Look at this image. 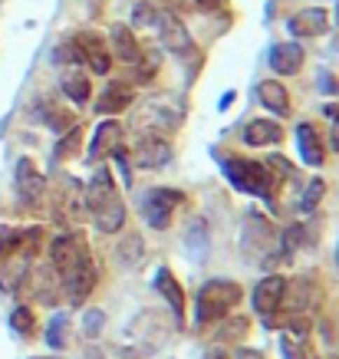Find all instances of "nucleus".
<instances>
[{
    "label": "nucleus",
    "mask_w": 339,
    "mask_h": 359,
    "mask_svg": "<svg viewBox=\"0 0 339 359\" xmlns=\"http://www.w3.org/2000/svg\"><path fill=\"white\" fill-rule=\"evenodd\" d=\"M79 145H83V132H79V126H73V129L63 132V139L56 142L53 158H56V162H69V158L79 152Z\"/></svg>",
    "instance_id": "nucleus-25"
},
{
    "label": "nucleus",
    "mask_w": 339,
    "mask_h": 359,
    "mask_svg": "<svg viewBox=\"0 0 339 359\" xmlns=\"http://www.w3.org/2000/svg\"><path fill=\"white\" fill-rule=\"evenodd\" d=\"M73 43H76L79 56H83V63L92 69V73H99V76H106L112 69V53H109V46H106V40L99 36V33L92 30H83L73 36Z\"/></svg>",
    "instance_id": "nucleus-6"
},
{
    "label": "nucleus",
    "mask_w": 339,
    "mask_h": 359,
    "mask_svg": "<svg viewBox=\"0 0 339 359\" xmlns=\"http://www.w3.org/2000/svg\"><path fill=\"white\" fill-rule=\"evenodd\" d=\"M241 283L237 280H224V277H214V280L201 283V290H198V310H195V320L198 327H214L221 323L224 316L230 313V306L241 304Z\"/></svg>",
    "instance_id": "nucleus-2"
},
{
    "label": "nucleus",
    "mask_w": 339,
    "mask_h": 359,
    "mask_svg": "<svg viewBox=\"0 0 339 359\" xmlns=\"http://www.w3.org/2000/svg\"><path fill=\"white\" fill-rule=\"evenodd\" d=\"M135 165L139 168H162V165L172 162V142L165 139V135H142L139 145H135V152H132Z\"/></svg>",
    "instance_id": "nucleus-11"
},
{
    "label": "nucleus",
    "mask_w": 339,
    "mask_h": 359,
    "mask_svg": "<svg viewBox=\"0 0 339 359\" xmlns=\"http://www.w3.org/2000/svg\"><path fill=\"white\" fill-rule=\"evenodd\" d=\"M303 60H307V53H303V46L300 43H277L274 50H270V69L274 73H280V76H293V73H300L303 69Z\"/></svg>",
    "instance_id": "nucleus-20"
},
{
    "label": "nucleus",
    "mask_w": 339,
    "mask_h": 359,
    "mask_svg": "<svg viewBox=\"0 0 339 359\" xmlns=\"http://www.w3.org/2000/svg\"><path fill=\"white\" fill-rule=\"evenodd\" d=\"M83 201H86V211L92 215V224L102 234H119L125 228L129 211H125V201H122L119 188H116V178H112V172L106 165H99L96 172H92Z\"/></svg>",
    "instance_id": "nucleus-1"
},
{
    "label": "nucleus",
    "mask_w": 339,
    "mask_h": 359,
    "mask_svg": "<svg viewBox=\"0 0 339 359\" xmlns=\"http://www.w3.org/2000/svg\"><path fill=\"white\" fill-rule=\"evenodd\" d=\"M221 172L230 185L244 191V195H257V198H274V175L263 162L254 158H241V155H230L221 162Z\"/></svg>",
    "instance_id": "nucleus-3"
},
{
    "label": "nucleus",
    "mask_w": 339,
    "mask_h": 359,
    "mask_svg": "<svg viewBox=\"0 0 339 359\" xmlns=\"http://www.w3.org/2000/svg\"><path fill=\"white\" fill-rule=\"evenodd\" d=\"M310 330H313V320H310L307 313H293L290 320H286V333H290L293 339H303Z\"/></svg>",
    "instance_id": "nucleus-33"
},
{
    "label": "nucleus",
    "mask_w": 339,
    "mask_h": 359,
    "mask_svg": "<svg viewBox=\"0 0 339 359\" xmlns=\"http://www.w3.org/2000/svg\"><path fill=\"white\" fill-rule=\"evenodd\" d=\"M234 99H237V93H234V89H230V93H224V96H221V102H218V109L224 112L230 106V102H234Z\"/></svg>",
    "instance_id": "nucleus-40"
},
{
    "label": "nucleus",
    "mask_w": 339,
    "mask_h": 359,
    "mask_svg": "<svg viewBox=\"0 0 339 359\" xmlns=\"http://www.w3.org/2000/svg\"><path fill=\"white\" fill-rule=\"evenodd\" d=\"M132 99H135V89H132L125 79H119V83H109V86L99 93L96 112H99V116H119V112H125L132 106Z\"/></svg>",
    "instance_id": "nucleus-15"
},
{
    "label": "nucleus",
    "mask_w": 339,
    "mask_h": 359,
    "mask_svg": "<svg viewBox=\"0 0 339 359\" xmlns=\"http://www.w3.org/2000/svg\"><path fill=\"white\" fill-rule=\"evenodd\" d=\"M11 327L17 330V333H23V337H30L33 333V310L30 306H17L11 313Z\"/></svg>",
    "instance_id": "nucleus-32"
},
{
    "label": "nucleus",
    "mask_w": 339,
    "mask_h": 359,
    "mask_svg": "<svg viewBox=\"0 0 339 359\" xmlns=\"http://www.w3.org/2000/svg\"><path fill=\"white\" fill-rule=\"evenodd\" d=\"M323 195H326V182H323V178H313V182L307 185V191H303V198H300V211H303V215L313 211Z\"/></svg>",
    "instance_id": "nucleus-28"
},
{
    "label": "nucleus",
    "mask_w": 339,
    "mask_h": 359,
    "mask_svg": "<svg viewBox=\"0 0 339 359\" xmlns=\"http://www.w3.org/2000/svg\"><path fill=\"white\" fill-rule=\"evenodd\" d=\"M198 7H205V11H214V7H221L224 0H195Z\"/></svg>",
    "instance_id": "nucleus-41"
},
{
    "label": "nucleus",
    "mask_w": 339,
    "mask_h": 359,
    "mask_svg": "<svg viewBox=\"0 0 339 359\" xmlns=\"http://www.w3.org/2000/svg\"><path fill=\"white\" fill-rule=\"evenodd\" d=\"M263 165H267V168H274L270 175H280V178H293L296 175V168L290 165V158H284V155H270Z\"/></svg>",
    "instance_id": "nucleus-35"
},
{
    "label": "nucleus",
    "mask_w": 339,
    "mask_h": 359,
    "mask_svg": "<svg viewBox=\"0 0 339 359\" xmlns=\"http://www.w3.org/2000/svg\"><path fill=\"white\" fill-rule=\"evenodd\" d=\"M66 333H69V316L66 313H53L46 323V346L50 349H66Z\"/></svg>",
    "instance_id": "nucleus-24"
},
{
    "label": "nucleus",
    "mask_w": 339,
    "mask_h": 359,
    "mask_svg": "<svg viewBox=\"0 0 339 359\" xmlns=\"http://www.w3.org/2000/svg\"><path fill=\"white\" fill-rule=\"evenodd\" d=\"M99 283V267L96 261L89 257V254H83L69 271L63 273V294H66V304L69 306H83L89 300V294L96 290Z\"/></svg>",
    "instance_id": "nucleus-4"
},
{
    "label": "nucleus",
    "mask_w": 339,
    "mask_h": 359,
    "mask_svg": "<svg viewBox=\"0 0 339 359\" xmlns=\"http://www.w3.org/2000/svg\"><path fill=\"white\" fill-rule=\"evenodd\" d=\"M119 257L125 264H139V257H142V238H139V234H129V238L119 244Z\"/></svg>",
    "instance_id": "nucleus-31"
},
{
    "label": "nucleus",
    "mask_w": 339,
    "mask_h": 359,
    "mask_svg": "<svg viewBox=\"0 0 339 359\" xmlns=\"http://www.w3.org/2000/svg\"><path fill=\"white\" fill-rule=\"evenodd\" d=\"M185 201V195L178 188H152L142 198V218L152 231H168L172 228V215L175 208Z\"/></svg>",
    "instance_id": "nucleus-5"
},
{
    "label": "nucleus",
    "mask_w": 339,
    "mask_h": 359,
    "mask_svg": "<svg viewBox=\"0 0 339 359\" xmlns=\"http://www.w3.org/2000/svg\"><path fill=\"white\" fill-rule=\"evenodd\" d=\"M119 145H122V122H116V119L99 122L96 132H92V142H89L86 158L96 165V162H102V158H109Z\"/></svg>",
    "instance_id": "nucleus-12"
},
{
    "label": "nucleus",
    "mask_w": 339,
    "mask_h": 359,
    "mask_svg": "<svg viewBox=\"0 0 339 359\" xmlns=\"http://www.w3.org/2000/svg\"><path fill=\"white\" fill-rule=\"evenodd\" d=\"M241 248L247 257H263L267 250L274 248V228H270V221L263 218V215H257V211H251L247 215V224H244V238H241Z\"/></svg>",
    "instance_id": "nucleus-7"
},
{
    "label": "nucleus",
    "mask_w": 339,
    "mask_h": 359,
    "mask_svg": "<svg viewBox=\"0 0 339 359\" xmlns=\"http://www.w3.org/2000/svg\"><path fill=\"white\" fill-rule=\"evenodd\" d=\"M319 304V287L307 277H296V280H286V294H284V306L290 313H307Z\"/></svg>",
    "instance_id": "nucleus-14"
},
{
    "label": "nucleus",
    "mask_w": 339,
    "mask_h": 359,
    "mask_svg": "<svg viewBox=\"0 0 339 359\" xmlns=\"http://www.w3.org/2000/svg\"><path fill=\"white\" fill-rule=\"evenodd\" d=\"M83 254H89V250L79 234H60V238H53V244H50V264H53V271L60 273V277H63Z\"/></svg>",
    "instance_id": "nucleus-13"
},
{
    "label": "nucleus",
    "mask_w": 339,
    "mask_h": 359,
    "mask_svg": "<svg viewBox=\"0 0 339 359\" xmlns=\"http://www.w3.org/2000/svg\"><path fill=\"white\" fill-rule=\"evenodd\" d=\"M112 158H116V165H119V175H122V182H125V188L132 185V162H129V155H125V149H116L112 152Z\"/></svg>",
    "instance_id": "nucleus-38"
},
{
    "label": "nucleus",
    "mask_w": 339,
    "mask_h": 359,
    "mask_svg": "<svg viewBox=\"0 0 339 359\" xmlns=\"http://www.w3.org/2000/svg\"><path fill=\"white\" fill-rule=\"evenodd\" d=\"M286 30L296 40H310V36H323L329 30V11L323 7H303L286 20Z\"/></svg>",
    "instance_id": "nucleus-10"
},
{
    "label": "nucleus",
    "mask_w": 339,
    "mask_h": 359,
    "mask_svg": "<svg viewBox=\"0 0 339 359\" xmlns=\"http://www.w3.org/2000/svg\"><path fill=\"white\" fill-rule=\"evenodd\" d=\"M257 99H261L274 116H290V93H286L284 83H277V79H261V83H257Z\"/></svg>",
    "instance_id": "nucleus-22"
},
{
    "label": "nucleus",
    "mask_w": 339,
    "mask_h": 359,
    "mask_svg": "<svg viewBox=\"0 0 339 359\" xmlns=\"http://www.w3.org/2000/svg\"><path fill=\"white\" fill-rule=\"evenodd\" d=\"M296 145H300V158H303L310 168H319V165L326 162V149H323V139H319L317 126L300 122V126H296Z\"/></svg>",
    "instance_id": "nucleus-19"
},
{
    "label": "nucleus",
    "mask_w": 339,
    "mask_h": 359,
    "mask_svg": "<svg viewBox=\"0 0 339 359\" xmlns=\"http://www.w3.org/2000/svg\"><path fill=\"white\" fill-rule=\"evenodd\" d=\"M155 290L165 297V304L172 306L175 320L181 323V320H185V290H181L178 277L168 271V267H158V271H155Z\"/></svg>",
    "instance_id": "nucleus-18"
},
{
    "label": "nucleus",
    "mask_w": 339,
    "mask_h": 359,
    "mask_svg": "<svg viewBox=\"0 0 339 359\" xmlns=\"http://www.w3.org/2000/svg\"><path fill=\"white\" fill-rule=\"evenodd\" d=\"M60 89H63V96L69 102H76V106H86L89 96H92V86H89V79L76 69H66L63 79H60Z\"/></svg>",
    "instance_id": "nucleus-23"
},
{
    "label": "nucleus",
    "mask_w": 339,
    "mask_h": 359,
    "mask_svg": "<svg viewBox=\"0 0 339 359\" xmlns=\"http://www.w3.org/2000/svg\"><path fill=\"white\" fill-rule=\"evenodd\" d=\"M303 244H307V228H303V224H290V228L284 231V248L296 250V248H303Z\"/></svg>",
    "instance_id": "nucleus-34"
},
{
    "label": "nucleus",
    "mask_w": 339,
    "mask_h": 359,
    "mask_svg": "<svg viewBox=\"0 0 339 359\" xmlns=\"http://www.w3.org/2000/svg\"><path fill=\"white\" fill-rule=\"evenodd\" d=\"M109 43H112V53L119 56L122 63H129V66H139V63H142V56H145L142 46H139L135 33H132L125 23H112Z\"/></svg>",
    "instance_id": "nucleus-17"
},
{
    "label": "nucleus",
    "mask_w": 339,
    "mask_h": 359,
    "mask_svg": "<svg viewBox=\"0 0 339 359\" xmlns=\"http://www.w3.org/2000/svg\"><path fill=\"white\" fill-rule=\"evenodd\" d=\"M336 23H339V4H336Z\"/></svg>",
    "instance_id": "nucleus-43"
},
{
    "label": "nucleus",
    "mask_w": 339,
    "mask_h": 359,
    "mask_svg": "<svg viewBox=\"0 0 339 359\" xmlns=\"http://www.w3.org/2000/svg\"><path fill=\"white\" fill-rule=\"evenodd\" d=\"M247 330H251V323H247L244 316H234V320H228V323L218 330V343L221 346H228V343L230 346H237V343L247 337Z\"/></svg>",
    "instance_id": "nucleus-26"
},
{
    "label": "nucleus",
    "mask_w": 339,
    "mask_h": 359,
    "mask_svg": "<svg viewBox=\"0 0 339 359\" xmlns=\"http://www.w3.org/2000/svg\"><path fill=\"white\" fill-rule=\"evenodd\" d=\"M158 40H162L165 50H172V53H188L191 50V36H188L185 23L178 20L175 13H162L158 17Z\"/></svg>",
    "instance_id": "nucleus-16"
},
{
    "label": "nucleus",
    "mask_w": 339,
    "mask_h": 359,
    "mask_svg": "<svg viewBox=\"0 0 339 359\" xmlns=\"http://www.w3.org/2000/svg\"><path fill=\"white\" fill-rule=\"evenodd\" d=\"M280 353H284V359H303V346H300V339H293L290 333L280 337Z\"/></svg>",
    "instance_id": "nucleus-36"
},
{
    "label": "nucleus",
    "mask_w": 339,
    "mask_h": 359,
    "mask_svg": "<svg viewBox=\"0 0 339 359\" xmlns=\"http://www.w3.org/2000/svg\"><path fill=\"white\" fill-rule=\"evenodd\" d=\"M326 119L333 122V126H329V149H333V152H339V109L336 106H326Z\"/></svg>",
    "instance_id": "nucleus-37"
},
{
    "label": "nucleus",
    "mask_w": 339,
    "mask_h": 359,
    "mask_svg": "<svg viewBox=\"0 0 339 359\" xmlns=\"http://www.w3.org/2000/svg\"><path fill=\"white\" fill-rule=\"evenodd\" d=\"M336 264H339V248H336Z\"/></svg>",
    "instance_id": "nucleus-45"
},
{
    "label": "nucleus",
    "mask_w": 339,
    "mask_h": 359,
    "mask_svg": "<svg viewBox=\"0 0 339 359\" xmlns=\"http://www.w3.org/2000/svg\"><path fill=\"white\" fill-rule=\"evenodd\" d=\"M237 359H263V356L257 353V349H241V353H237Z\"/></svg>",
    "instance_id": "nucleus-42"
},
{
    "label": "nucleus",
    "mask_w": 339,
    "mask_h": 359,
    "mask_svg": "<svg viewBox=\"0 0 339 359\" xmlns=\"http://www.w3.org/2000/svg\"><path fill=\"white\" fill-rule=\"evenodd\" d=\"M36 359H53V356H36Z\"/></svg>",
    "instance_id": "nucleus-44"
},
{
    "label": "nucleus",
    "mask_w": 339,
    "mask_h": 359,
    "mask_svg": "<svg viewBox=\"0 0 339 359\" xmlns=\"http://www.w3.org/2000/svg\"><path fill=\"white\" fill-rule=\"evenodd\" d=\"M158 17H162V13L155 11L152 0H139V4H135V17H132V20H135V27H158Z\"/></svg>",
    "instance_id": "nucleus-29"
},
{
    "label": "nucleus",
    "mask_w": 339,
    "mask_h": 359,
    "mask_svg": "<svg viewBox=\"0 0 339 359\" xmlns=\"http://www.w3.org/2000/svg\"><path fill=\"white\" fill-rule=\"evenodd\" d=\"M284 294H286V277L280 273H267L257 287H254V310L261 316H274L284 306Z\"/></svg>",
    "instance_id": "nucleus-9"
},
{
    "label": "nucleus",
    "mask_w": 339,
    "mask_h": 359,
    "mask_svg": "<svg viewBox=\"0 0 339 359\" xmlns=\"http://www.w3.org/2000/svg\"><path fill=\"white\" fill-rule=\"evenodd\" d=\"M13 182H17V195H20L27 205H40V201H43L46 178H43V172L33 165V158H20V162H17Z\"/></svg>",
    "instance_id": "nucleus-8"
},
{
    "label": "nucleus",
    "mask_w": 339,
    "mask_h": 359,
    "mask_svg": "<svg viewBox=\"0 0 339 359\" xmlns=\"http://www.w3.org/2000/svg\"><path fill=\"white\" fill-rule=\"evenodd\" d=\"M188 254H191L195 261H201V257L208 254V224H205V221H195L191 231H188Z\"/></svg>",
    "instance_id": "nucleus-27"
},
{
    "label": "nucleus",
    "mask_w": 339,
    "mask_h": 359,
    "mask_svg": "<svg viewBox=\"0 0 339 359\" xmlns=\"http://www.w3.org/2000/svg\"><path fill=\"white\" fill-rule=\"evenodd\" d=\"M326 359H339V356H326Z\"/></svg>",
    "instance_id": "nucleus-46"
},
{
    "label": "nucleus",
    "mask_w": 339,
    "mask_h": 359,
    "mask_svg": "<svg viewBox=\"0 0 339 359\" xmlns=\"http://www.w3.org/2000/svg\"><path fill=\"white\" fill-rule=\"evenodd\" d=\"M244 145H251V149H261V145H277V142L284 139V126L274 119H251L244 126L241 132Z\"/></svg>",
    "instance_id": "nucleus-21"
},
{
    "label": "nucleus",
    "mask_w": 339,
    "mask_h": 359,
    "mask_svg": "<svg viewBox=\"0 0 339 359\" xmlns=\"http://www.w3.org/2000/svg\"><path fill=\"white\" fill-rule=\"evenodd\" d=\"M106 330V313L99 310V306H92V310H86V316H83V333H86L89 339H96L99 333Z\"/></svg>",
    "instance_id": "nucleus-30"
},
{
    "label": "nucleus",
    "mask_w": 339,
    "mask_h": 359,
    "mask_svg": "<svg viewBox=\"0 0 339 359\" xmlns=\"http://www.w3.org/2000/svg\"><path fill=\"white\" fill-rule=\"evenodd\" d=\"M205 359H228V349L221 346V343H214L211 349H205Z\"/></svg>",
    "instance_id": "nucleus-39"
}]
</instances>
